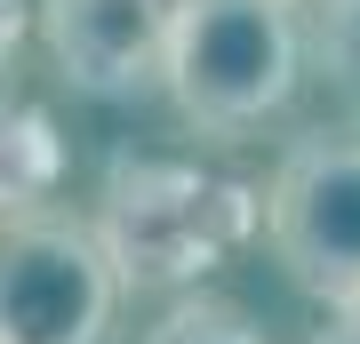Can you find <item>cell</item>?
Returning a JSON list of instances; mask_svg holds the SVG:
<instances>
[{
  "mask_svg": "<svg viewBox=\"0 0 360 344\" xmlns=\"http://www.w3.org/2000/svg\"><path fill=\"white\" fill-rule=\"evenodd\" d=\"M321 56L345 80H360V0H328L321 8Z\"/></svg>",
  "mask_w": 360,
  "mask_h": 344,
  "instance_id": "7",
  "label": "cell"
},
{
  "mask_svg": "<svg viewBox=\"0 0 360 344\" xmlns=\"http://www.w3.org/2000/svg\"><path fill=\"white\" fill-rule=\"evenodd\" d=\"M144 344H272V336L257 329V312L232 305V296H176Z\"/></svg>",
  "mask_w": 360,
  "mask_h": 344,
  "instance_id": "6",
  "label": "cell"
},
{
  "mask_svg": "<svg viewBox=\"0 0 360 344\" xmlns=\"http://www.w3.org/2000/svg\"><path fill=\"white\" fill-rule=\"evenodd\" d=\"M120 265L72 208H0V344H104L120 320Z\"/></svg>",
  "mask_w": 360,
  "mask_h": 344,
  "instance_id": "2",
  "label": "cell"
},
{
  "mask_svg": "<svg viewBox=\"0 0 360 344\" xmlns=\"http://www.w3.org/2000/svg\"><path fill=\"white\" fill-rule=\"evenodd\" d=\"M112 224L104 232V248H112L120 281H176V272H200L208 256L232 241L224 224V200L193 177H160V168H136V200L129 192H112Z\"/></svg>",
  "mask_w": 360,
  "mask_h": 344,
  "instance_id": "5",
  "label": "cell"
},
{
  "mask_svg": "<svg viewBox=\"0 0 360 344\" xmlns=\"http://www.w3.org/2000/svg\"><path fill=\"white\" fill-rule=\"evenodd\" d=\"M304 80L296 0H176L160 89L200 136H240L272 120Z\"/></svg>",
  "mask_w": 360,
  "mask_h": 344,
  "instance_id": "1",
  "label": "cell"
},
{
  "mask_svg": "<svg viewBox=\"0 0 360 344\" xmlns=\"http://www.w3.org/2000/svg\"><path fill=\"white\" fill-rule=\"evenodd\" d=\"M312 344H360V296L352 305H328V320L312 329Z\"/></svg>",
  "mask_w": 360,
  "mask_h": 344,
  "instance_id": "8",
  "label": "cell"
},
{
  "mask_svg": "<svg viewBox=\"0 0 360 344\" xmlns=\"http://www.w3.org/2000/svg\"><path fill=\"white\" fill-rule=\"evenodd\" d=\"M176 0H40V40L80 96H136L160 80Z\"/></svg>",
  "mask_w": 360,
  "mask_h": 344,
  "instance_id": "4",
  "label": "cell"
},
{
  "mask_svg": "<svg viewBox=\"0 0 360 344\" xmlns=\"http://www.w3.org/2000/svg\"><path fill=\"white\" fill-rule=\"evenodd\" d=\"M264 241L321 305L360 296V128H304L264 184Z\"/></svg>",
  "mask_w": 360,
  "mask_h": 344,
  "instance_id": "3",
  "label": "cell"
}]
</instances>
